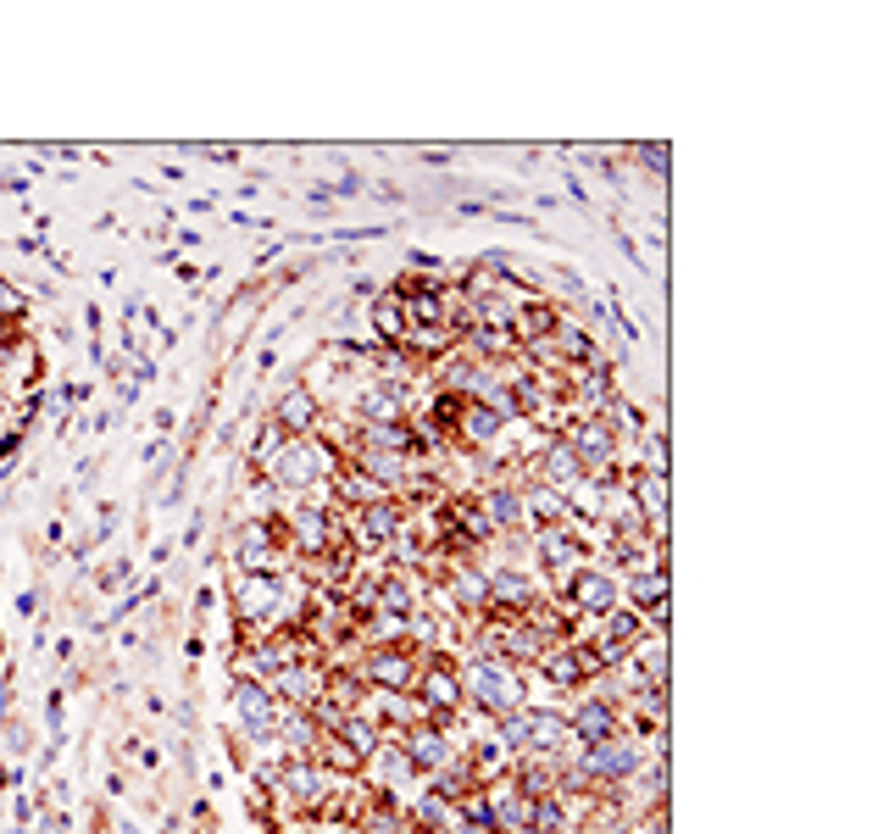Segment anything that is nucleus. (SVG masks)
Returning <instances> with one entry per match:
<instances>
[{
    "label": "nucleus",
    "instance_id": "obj_1",
    "mask_svg": "<svg viewBox=\"0 0 889 834\" xmlns=\"http://www.w3.org/2000/svg\"><path fill=\"white\" fill-rule=\"evenodd\" d=\"M640 500H645V512H651V518H662V478H656V473L640 478Z\"/></svg>",
    "mask_w": 889,
    "mask_h": 834
},
{
    "label": "nucleus",
    "instance_id": "obj_2",
    "mask_svg": "<svg viewBox=\"0 0 889 834\" xmlns=\"http://www.w3.org/2000/svg\"><path fill=\"white\" fill-rule=\"evenodd\" d=\"M279 417H284V424H290V429H301V424H306V417H312V406H306V395H290Z\"/></svg>",
    "mask_w": 889,
    "mask_h": 834
},
{
    "label": "nucleus",
    "instance_id": "obj_3",
    "mask_svg": "<svg viewBox=\"0 0 889 834\" xmlns=\"http://www.w3.org/2000/svg\"><path fill=\"white\" fill-rule=\"evenodd\" d=\"M373 679H384V685H395V679H406V662H401V656H379V667H373Z\"/></svg>",
    "mask_w": 889,
    "mask_h": 834
},
{
    "label": "nucleus",
    "instance_id": "obj_4",
    "mask_svg": "<svg viewBox=\"0 0 889 834\" xmlns=\"http://www.w3.org/2000/svg\"><path fill=\"white\" fill-rule=\"evenodd\" d=\"M489 518H495V523H511V518H517V500H511L506 489H500V495H489Z\"/></svg>",
    "mask_w": 889,
    "mask_h": 834
},
{
    "label": "nucleus",
    "instance_id": "obj_5",
    "mask_svg": "<svg viewBox=\"0 0 889 834\" xmlns=\"http://www.w3.org/2000/svg\"><path fill=\"white\" fill-rule=\"evenodd\" d=\"M578 596H584L589 607H606V601H611V584H606V578H589V584H584Z\"/></svg>",
    "mask_w": 889,
    "mask_h": 834
},
{
    "label": "nucleus",
    "instance_id": "obj_6",
    "mask_svg": "<svg viewBox=\"0 0 889 834\" xmlns=\"http://www.w3.org/2000/svg\"><path fill=\"white\" fill-rule=\"evenodd\" d=\"M606 723H611V718H606L600 707H584V712H578V729H584V734H600Z\"/></svg>",
    "mask_w": 889,
    "mask_h": 834
},
{
    "label": "nucleus",
    "instance_id": "obj_7",
    "mask_svg": "<svg viewBox=\"0 0 889 834\" xmlns=\"http://www.w3.org/2000/svg\"><path fill=\"white\" fill-rule=\"evenodd\" d=\"M18 312H23V295L12 284H0V317H18Z\"/></svg>",
    "mask_w": 889,
    "mask_h": 834
}]
</instances>
